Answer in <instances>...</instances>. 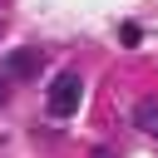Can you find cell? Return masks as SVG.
<instances>
[{
  "mask_svg": "<svg viewBox=\"0 0 158 158\" xmlns=\"http://www.w3.org/2000/svg\"><path fill=\"white\" fill-rule=\"evenodd\" d=\"M79 99H84L79 74H54V79H49V94H44V109H49L54 118H69V114L79 109Z\"/></svg>",
  "mask_w": 158,
  "mask_h": 158,
  "instance_id": "1",
  "label": "cell"
},
{
  "mask_svg": "<svg viewBox=\"0 0 158 158\" xmlns=\"http://www.w3.org/2000/svg\"><path fill=\"white\" fill-rule=\"evenodd\" d=\"M0 69H5L10 79H30V74L40 69V49H15V54H10Z\"/></svg>",
  "mask_w": 158,
  "mask_h": 158,
  "instance_id": "2",
  "label": "cell"
},
{
  "mask_svg": "<svg viewBox=\"0 0 158 158\" xmlns=\"http://www.w3.org/2000/svg\"><path fill=\"white\" fill-rule=\"evenodd\" d=\"M133 123H138V133H153V138H158V104L143 99V104L133 109Z\"/></svg>",
  "mask_w": 158,
  "mask_h": 158,
  "instance_id": "3",
  "label": "cell"
},
{
  "mask_svg": "<svg viewBox=\"0 0 158 158\" xmlns=\"http://www.w3.org/2000/svg\"><path fill=\"white\" fill-rule=\"evenodd\" d=\"M118 40H123V44L133 49V44H138V25H123V30H118Z\"/></svg>",
  "mask_w": 158,
  "mask_h": 158,
  "instance_id": "4",
  "label": "cell"
},
{
  "mask_svg": "<svg viewBox=\"0 0 158 158\" xmlns=\"http://www.w3.org/2000/svg\"><path fill=\"white\" fill-rule=\"evenodd\" d=\"M5 99H10V74L0 69V104H5Z\"/></svg>",
  "mask_w": 158,
  "mask_h": 158,
  "instance_id": "5",
  "label": "cell"
}]
</instances>
